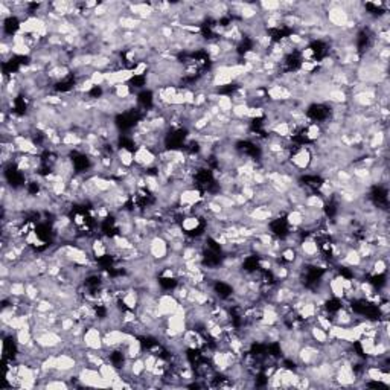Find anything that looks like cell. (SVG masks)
Wrapping results in <instances>:
<instances>
[{
  "label": "cell",
  "instance_id": "6da1fadb",
  "mask_svg": "<svg viewBox=\"0 0 390 390\" xmlns=\"http://www.w3.org/2000/svg\"><path fill=\"white\" fill-rule=\"evenodd\" d=\"M102 329L98 326V325H92V326H87L84 335H83V341H84V346L86 349L89 351H95V352H99L104 349V343H102Z\"/></svg>",
  "mask_w": 390,
  "mask_h": 390
},
{
  "label": "cell",
  "instance_id": "7a4b0ae2",
  "mask_svg": "<svg viewBox=\"0 0 390 390\" xmlns=\"http://www.w3.org/2000/svg\"><path fill=\"white\" fill-rule=\"evenodd\" d=\"M169 253V244L168 241L162 236H153L150 239V247H148V256H151L156 261H163Z\"/></svg>",
  "mask_w": 390,
  "mask_h": 390
},
{
  "label": "cell",
  "instance_id": "3957f363",
  "mask_svg": "<svg viewBox=\"0 0 390 390\" xmlns=\"http://www.w3.org/2000/svg\"><path fill=\"white\" fill-rule=\"evenodd\" d=\"M179 305H180V302L176 299V296L173 292H168V291H163L157 299V309L165 317L174 314L177 311Z\"/></svg>",
  "mask_w": 390,
  "mask_h": 390
},
{
  "label": "cell",
  "instance_id": "277c9868",
  "mask_svg": "<svg viewBox=\"0 0 390 390\" xmlns=\"http://www.w3.org/2000/svg\"><path fill=\"white\" fill-rule=\"evenodd\" d=\"M285 223L290 229H299L303 224V213L300 209H290L285 213Z\"/></svg>",
  "mask_w": 390,
  "mask_h": 390
},
{
  "label": "cell",
  "instance_id": "5b68a950",
  "mask_svg": "<svg viewBox=\"0 0 390 390\" xmlns=\"http://www.w3.org/2000/svg\"><path fill=\"white\" fill-rule=\"evenodd\" d=\"M309 335H311V338L315 341V343H317V345H320V346L326 345V343H328V340H329V334H328V331L323 329V328H320V326L317 325L315 322H314L312 325H309Z\"/></svg>",
  "mask_w": 390,
  "mask_h": 390
},
{
  "label": "cell",
  "instance_id": "8992f818",
  "mask_svg": "<svg viewBox=\"0 0 390 390\" xmlns=\"http://www.w3.org/2000/svg\"><path fill=\"white\" fill-rule=\"evenodd\" d=\"M116 157H117L119 163L125 168H131L134 165V153L130 148H125V146H119Z\"/></svg>",
  "mask_w": 390,
  "mask_h": 390
},
{
  "label": "cell",
  "instance_id": "52a82bcc",
  "mask_svg": "<svg viewBox=\"0 0 390 390\" xmlns=\"http://www.w3.org/2000/svg\"><path fill=\"white\" fill-rule=\"evenodd\" d=\"M218 108L221 113H226V114H230L232 108H233V99H232V95H226V93H221L218 98V102H216Z\"/></svg>",
  "mask_w": 390,
  "mask_h": 390
},
{
  "label": "cell",
  "instance_id": "ba28073f",
  "mask_svg": "<svg viewBox=\"0 0 390 390\" xmlns=\"http://www.w3.org/2000/svg\"><path fill=\"white\" fill-rule=\"evenodd\" d=\"M90 80L92 83L95 84V87H104L105 86V77H104V72H99V70H95L92 75H90Z\"/></svg>",
  "mask_w": 390,
  "mask_h": 390
}]
</instances>
